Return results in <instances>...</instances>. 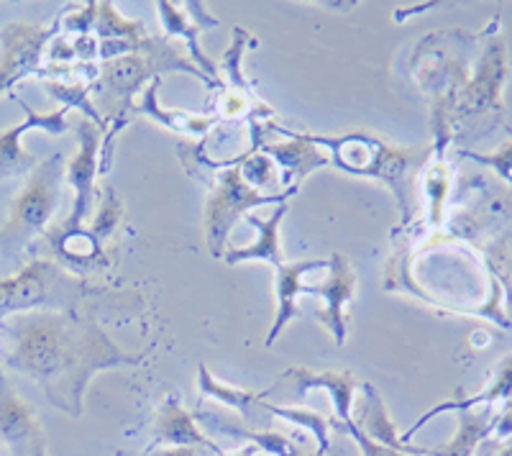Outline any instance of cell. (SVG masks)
Here are the masks:
<instances>
[{
	"mask_svg": "<svg viewBox=\"0 0 512 456\" xmlns=\"http://www.w3.org/2000/svg\"><path fill=\"white\" fill-rule=\"evenodd\" d=\"M0 362L34 380L54 408L80 418L90 380L103 369L141 364L144 354L123 351L75 310H31L0 321Z\"/></svg>",
	"mask_w": 512,
	"mask_h": 456,
	"instance_id": "cell-1",
	"label": "cell"
},
{
	"mask_svg": "<svg viewBox=\"0 0 512 456\" xmlns=\"http://www.w3.org/2000/svg\"><path fill=\"white\" fill-rule=\"evenodd\" d=\"M167 72H185V75L198 77L210 90L223 88L221 82L210 80L205 72L192 65V59L185 57L169 36H149L134 54L103 62L98 67L93 88L103 100V108L111 121L126 126L134 111V93H139L152 80H162Z\"/></svg>",
	"mask_w": 512,
	"mask_h": 456,
	"instance_id": "cell-2",
	"label": "cell"
},
{
	"mask_svg": "<svg viewBox=\"0 0 512 456\" xmlns=\"http://www.w3.org/2000/svg\"><path fill=\"white\" fill-rule=\"evenodd\" d=\"M479 36L464 31L433 34L418 44L413 75L433 98V154H443L454 136V108L469 82V49Z\"/></svg>",
	"mask_w": 512,
	"mask_h": 456,
	"instance_id": "cell-3",
	"label": "cell"
},
{
	"mask_svg": "<svg viewBox=\"0 0 512 456\" xmlns=\"http://www.w3.org/2000/svg\"><path fill=\"white\" fill-rule=\"evenodd\" d=\"M303 136L318 149H328L331 162L336 164L338 170L384 182L397 198V205H400L405 221H410V216H413L410 177L415 175L418 167H423L431 159V152L392 147V144H384V141L367 134V131H351V134L344 136Z\"/></svg>",
	"mask_w": 512,
	"mask_h": 456,
	"instance_id": "cell-4",
	"label": "cell"
},
{
	"mask_svg": "<svg viewBox=\"0 0 512 456\" xmlns=\"http://www.w3.org/2000/svg\"><path fill=\"white\" fill-rule=\"evenodd\" d=\"M93 287L62 267L57 259H34L18 275L0 280V321L31 310L72 313Z\"/></svg>",
	"mask_w": 512,
	"mask_h": 456,
	"instance_id": "cell-5",
	"label": "cell"
},
{
	"mask_svg": "<svg viewBox=\"0 0 512 456\" xmlns=\"http://www.w3.org/2000/svg\"><path fill=\"white\" fill-rule=\"evenodd\" d=\"M62 162L64 154L57 152L54 157L36 164V170L31 172L21 195L13 200L11 216L0 226V249L3 252L24 249L52 221L54 211H57L59 193H62Z\"/></svg>",
	"mask_w": 512,
	"mask_h": 456,
	"instance_id": "cell-6",
	"label": "cell"
},
{
	"mask_svg": "<svg viewBox=\"0 0 512 456\" xmlns=\"http://www.w3.org/2000/svg\"><path fill=\"white\" fill-rule=\"evenodd\" d=\"M210 170H218L216 190L205 205V241L213 259H223L226 254V241L231 236V228L236 226L241 216L259 205H282L292 195H262L251 188L244 180L236 164H213L205 159Z\"/></svg>",
	"mask_w": 512,
	"mask_h": 456,
	"instance_id": "cell-7",
	"label": "cell"
},
{
	"mask_svg": "<svg viewBox=\"0 0 512 456\" xmlns=\"http://www.w3.org/2000/svg\"><path fill=\"white\" fill-rule=\"evenodd\" d=\"M497 24H500V18H495L482 34V54H479L474 72L469 75L466 88L461 90L459 100H456L454 126L459 121H469V118H500L505 113L502 93H505V82L510 75V62H507V44Z\"/></svg>",
	"mask_w": 512,
	"mask_h": 456,
	"instance_id": "cell-8",
	"label": "cell"
},
{
	"mask_svg": "<svg viewBox=\"0 0 512 456\" xmlns=\"http://www.w3.org/2000/svg\"><path fill=\"white\" fill-rule=\"evenodd\" d=\"M59 34H62L59 18L54 26H34L24 21L3 26L0 31V95L8 93L24 77L39 75L47 44Z\"/></svg>",
	"mask_w": 512,
	"mask_h": 456,
	"instance_id": "cell-9",
	"label": "cell"
},
{
	"mask_svg": "<svg viewBox=\"0 0 512 456\" xmlns=\"http://www.w3.org/2000/svg\"><path fill=\"white\" fill-rule=\"evenodd\" d=\"M0 456H47V439L34 410L0 372Z\"/></svg>",
	"mask_w": 512,
	"mask_h": 456,
	"instance_id": "cell-10",
	"label": "cell"
},
{
	"mask_svg": "<svg viewBox=\"0 0 512 456\" xmlns=\"http://www.w3.org/2000/svg\"><path fill=\"white\" fill-rule=\"evenodd\" d=\"M274 131L287 136V141H282V144L264 141L262 118H251V139H254L256 147L262 149L267 157H272V162L277 164V170L282 172L280 177H282V188L285 190H297L300 185H303V180L310 175V172L331 164V159H328L326 154H320V149L315 147V144H310L303 134L282 129V126H274Z\"/></svg>",
	"mask_w": 512,
	"mask_h": 456,
	"instance_id": "cell-11",
	"label": "cell"
},
{
	"mask_svg": "<svg viewBox=\"0 0 512 456\" xmlns=\"http://www.w3.org/2000/svg\"><path fill=\"white\" fill-rule=\"evenodd\" d=\"M77 141L80 152L72 157L67 167V180L75 188V208L72 216L62 223L64 228H85V218L95 205V177L100 175V141H103V129L90 118H77L75 121Z\"/></svg>",
	"mask_w": 512,
	"mask_h": 456,
	"instance_id": "cell-12",
	"label": "cell"
},
{
	"mask_svg": "<svg viewBox=\"0 0 512 456\" xmlns=\"http://www.w3.org/2000/svg\"><path fill=\"white\" fill-rule=\"evenodd\" d=\"M18 106L24 108L26 113L24 123H18V126H13V129L8 131H0V180H11V177H21L26 175V172L36 170V157L24 152V147H21L24 134L39 129L47 131V134L59 136L70 129L67 111H64V108L52 113H36L29 103H24V100H18Z\"/></svg>",
	"mask_w": 512,
	"mask_h": 456,
	"instance_id": "cell-13",
	"label": "cell"
},
{
	"mask_svg": "<svg viewBox=\"0 0 512 456\" xmlns=\"http://www.w3.org/2000/svg\"><path fill=\"white\" fill-rule=\"evenodd\" d=\"M315 387H320V390H326L331 395L333 408H336L338 416V426L354 421V392L359 387V382H356V377L351 372H313V369L292 367L269 390H272V395L274 392L287 390V395L292 400H297L305 398Z\"/></svg>",
	"mask_w": 512,
	"mask_h": 456,
	"instance_id": "cell-14",
	"label": "cell"
},
{
	"mask_svg": "<svg viewBox=\"0 0 512 456\" xmlns=\"http://www.w3.org/2000/svg\"><path fill=\"white\" fill-rule=\"evenodd\" d=\"M356 290V275L351 269L349 259L344 254H333L328 259V280L318 282V285H308L303 282V295H315V298L326 300V310L320 313V321L333 334V341L338 346L346 344V313L344 308L354 300Z\"/></svg>",
	"mask_w": 512,
	"mask_h": 456,
	"instance_id": "cell-15",
	"label": "cell"
},
{
	"mask_svg": "<svg viewBox=\"0 0 512 456\" xmlns=\"http://www.w3.org/2000/svg\"><path fill=\"white\" fill-rule=\"evenodd\" d=\"M187 8L175 6V3H167V0H159L157 11L159 18H162L164 31L167 36H182L187 41V52H190L192 65L198 67L200 72L210 77V80H218V65L210 57H205L203 49L198 44V34L200 31L216 29L218 18H213L208 13V8L203 3H185ZM221 82V80H218Z\"/></svg>",
	"mask_w": 512,
	"mask_h": 456,
	"instance_id": "cell-16",
	"label": "cell"
},
{
	"mask_svg": "<svg viewBox=\"0 0 512 456\" xmlns=\"http://www.w3.org/2000/svg\"><path fill=\"white\" fill-rule=\"evenodd\" d=\"M154 441L167 446H198V449L221 454V446L203 436L192 413L182 408L180 395H164L159 403L157 416H154Z\"/></svg>",
	"mask_w": 512,
	"mask_h": 456,
	"instance_id": "cell-17",
	"label": "cell"
},
{
	"mask_svg": "<svg viewBox=\"0 0 512 456\" xmlns=\"http://www.w3.org/2000/svg\"><path fill=\"white\" fill-rule=\"evenodd\" d=\"M510 398H512V354H507V357L502 359L495 369H492V377H489V382L484 390H479L477 395H472V398H456V400H446V403L436 405V408L428 410L423 418H418V421H415L408 431L402 433L400 439H402V444H410V439H413L415 433H418L428 421H433L436 416H441V413H451V410H454V413H459V410L482 408V405H492V408H495L497 403H507Z\"/></svg>",
	"mask_w": 512,
	"mask_h": 456,
	"instance_id": "cell-18",
	"label": "cell"
},
{
	"mask_svg": "<svg viewBox=\"0 0 512 456\" xmlns=\"http://www.w3.org/2000/svg\"><path fill=\"white\" fill-rule=\"evenodd\" d=\"M277 269V316H274L272 328H269L267 346H272L277 341V336L285 331L287 323L292 318H297V295H303V277L320 272V269H328V259H300V262L292 264H280Z\"/></svg>",
	"mask_w": 512,
	"mask_h": 456,
	"instance_id": "cell-19",
	"label": "cell"
},
{
	"mask_svg": "<svg viewBox=\"0 0 512 456\" xmlns=\"http://www.w3.org/2000/svg\"><path fill=\"white\" fill-rule=\"evenodd\" d=\"M356 426L367 433L374 444H382L387 449L402 451V454L413 456H431V449H418V446L402 444V439L397 436L395 423H392L390 413H387V405L379 398V392L374 390L369 382L361 385V403H359V418H354Z\"/></svg>",
	"mask_w": 512,
	"mask_h": 456,
	"instance_id": "cell-20",
	"label": "cell"
},
{
	"mask_svg": "<svg viewBox=\"0 0 512 456\" xmlns=\"http://www.w3.org/2000/svg\"><path fill=\"white\" fill-rule=\"evenodd\" d=\"M49 244H52L57 262L72 275H82L93 267H103V246L95 241L88 228H54L49 231Z\"/></svg>",
	"mask_w": 512,
	"mask_h": 456,
	"instance_id": "cell-21",
	"label": "cell"
},
{
	"mask_svg": "<svg viewBox=\"0 0 512 456\" xmlns=\"http://www.w3.org/2000/svg\"><path fill=\"white\" fill-rule=\"evenodd\" d=\"M287 203L277 205L274 213L269 218H256L249 216L246 221L259 231L256 234V241L249 246H241V249H231V252L223 254L228 264H239V262H267L272 267H280L285 264V254H282L280 246V226L285 221Z\"/></svg>",
	"mask_w": 512,
	"mask_h": 456,
	"instance_id": "cell-22",
	"label": "cell"
},
{
	"mask_svg": "<svg viewBox=\"0 0 512 456\" xmlns=\"http://www.w3.org/2000/svg\"><path fill=\"white\" fill-rule=\"evenodd\" d=\"M497 413L492 405H482V408L459 410V428L456 436L448 441L446 446L431 449V456H477L479 446L489 439V433L497 423Z\"/></svg>",
	"mask_w": 512,
	"mask_h": 456,
	"instance_id": "cell-23",
	"label": "cell"
},
{
	"mask_svg": "<svg viewBox=\"0 0 512 456\" xmlns=\"http://www.w3.org/2000/svg\"><path fill=\"white\" fill-rule=\"evenodd\" d=\"M159 82L162 80H152L149 85H146L144 98H141L139 106L134 103L131 116H146V118H152V121H157L159 126H164V129L182 131V134H192V136L208 134L216 123H221V116H218V113H213V116H195V113H185V111H164V108L157 103Z\"/></svg>",
	"mask_w": 512,
	"mask_h": 456,
	"instance_id": "cell-24",
	"label": "cell"
},
{
	"mask_svg": "<svg viewBox=\"0 0 512 456\" xmlns=\"http://www.w3.org/2000/svg\"><path fill=\"white\" fill-rule=\"evenodd\" d=\"M198 390H200V398H213L218 403H226L231 408H236L244 416V421H256V418H264L269 416L267 413V398L272 395V390H262V392H249V390H239V387H231V385H223L218 382L216 377L210 375L208 367L200 364L198 367Z\"/></svg>",
	"mask_w": 512,
	"mask_h": 456,
	"instance_id": "cell-25",
	"label": "cell"
},
{
	"mask_svg": "<svg viewBox=\"0 0 512 456\" xmlns=\"http://www.w3.org/2000/svg\"><path fill=\"white\" fill-rule=\"evenodd\" d=\"M200 421H203L205 426H210L213 431H218V433H228V436H241V439H246L249 444L259 446V449L267 451V454H272V456H323V451H315V454H310V451L300 449L295 441L287 439V436H282V433L231 428V426H226V423H221V421H213L208 413H205V416H200Z\"/></svg>",
	"mask_w": 512,
	"mask_h": 456,
	"instance_id": "cell-26",
	"label": "cell"
},
{
	"mask_svg": "<svg viewBox=\"0 0 512 456\" xmlns=\"http://www.w3.org/2000/svg\"><path fill=\"white\" fill-rule=\"evenodd\" d=\"M90 85L93 82L88 80H47L44 82V88L49 90V95L52 98H57L59 103H62L64 111H82V116L90 118L93 123H98L100 129H108V121H105L103 116H100L98 111H95V106L90 103Z\"/></svg>",
	"mask_w": 512,
	"mask_h": 456,
	"instance_id": "cell-27",
	"label": "cell"
},
{
	"mask_svg": "<svg viewBox=\"0 0 512 456\" xmlns=\"http://www.w3.org/2000/svg\"><path fill=\"white\" fill-rule=\"evenodd\" d=\"M448 190H451V167L443 154H433L431 164L425 167V195H428V223L433 228L441 226L443 205H446Z\"/></svg>",
	"mask_w": 512,
	"mask_h": 456,
	"instance_id": "cell-28",
	"label": "cell"
},
{
	"mask_svg": "<svg viewBox=\"0 0 512 456\" xmlns=\"http://www.w3.org/2000/svg\"><path fill=\"white\" fill-rule=\"evenodd\" d=\"M254 44H256L254 36H251L244 26H236V29H233L231 47H228V52L223 54L221 59V70H226L228 85H231V88L226 90H233V93H241V95H251V98H254V93H251L249 80H246L244 72H241V59H244L246 49L254 47Z\"/></svg>",
	"mask_w": 512,
	"mask_h": 456,
	"instance_id": "cell-29",
	"label": "cell"
},
{
	"mask_svg": "<svg viewBox=\"0 0 512 456\" xmlns=\"http://www.w3.org/2000/svg\"><path fill=\"white\" fill-rule=\"evenodd\" d=\"M121 218H123L121 198H118L116 190L113 188H105L103 200H100V205H98V216H95L93 226H90L88 231L95 236V241L103 246L105 241L116 234V228L121 226Z\"/></svg>",
	"mask_w": 512,
	"mask_h": 456,
	"instance_id": "cell-30",
	"label": "cell"
},
{
	"mask_svg": "<svg viewBox=\"0 0 512 456\" xmlns=\"http://www.w3.org/2000/svg\"><path fill=\"white\" fill-rule=\"evenodd\" d=\"M267 413L274 418H282V421H290L295 426L308 428L315 436V441L320 444V451L328 446V421L318 413H310V410L300 408H280V405H267Z\"/></svg>",
	"mask_w": 512,
	"mask_h": 456,
	"instance_id": "cell-31",
	"label": "cell"
},
{
	"mask_svg": "<svg viewBox=\"0 0 512 456\" xmlns=\"http://www.w3.org/2000/svg\"><path fill=\"white\" fill-rule=\"evenodd\" d=\"M464 159H472V162L482 164V167H489V170H495L502 180L507 182L512 188V131H510V141L502 144L497 152L492 154H479V152H459Z\"/></svg>",
	"mask_w": 512,
	"mask_h": 456,
	"instance_id": "cell-32",
	"label": "cell"
},
{
	"mask_svg": "<svg viewBox=\"0 0 512 456\" xmlns=\"http://www.w3.org/2000/svg\"><path fill=\"white\" fill-rule=\"evenodd\" d=\"M59 24H62V31H67V34H75V36L95 34V24H98V3L90 0L88 6L82 8V11H75L72 16L59 18Z\"/></svg>",
	"mask_w": 512,
	"mask_h": 456,
	"instance_id": "cell-33",
	"label": "cell"
},
{
	"mask_svg": "<svg viewBox=\"0 0 512 456\" xmlns=\"http://www.w3.org/2000/svg\"><path fill=\"white\" fill-rule=\"evenodd\" d=\"M346 431V436H351V439L356 441V446H359L361 456H413V454H402V451H395V449H387V446L382 444H374L372 439H369L367 433L361 431L359 426H356V421H349L341 426Z\"/></svg>",
	"mask_w": 512,
	"mask_h": 456,
	"instance_id": "cell-34",
	"label": "cell"
},
{
	"mask_svg": "<svg viewBox=\"0 0 512 456\" xmlns=\"http://www.w3.org/2000/svg\"><path fill=\"white\" fill-rule=\"evenodd\" d=\"M507 436H512V398L507 400L505 408H502V413L497 416V423H495V428H492V433H489L487 441H502V439H507Z\"/></svg>",
	"mask_w": 512,
	"mask_h": 456,
	"instance_id": "cell-35",
	"label": "cell"
},
{
	"mask_svg": "<svg viewBox=\"0 0 512 456\" xmlns=\"http://www.w3.org/2000/svg\"><path fill=\"white\" fill-rule=\"evenodd\" d=\"M479 449H482L484 456H512V436L502 441H484Z\"/></svg>",
	"mask_w": 512,
	"mask_h": 456,
	"instance_id": "cell-36",
	"label": "cell"
},
{
	"mask_svg": "<svg viewBox=\"0 0 512 456\" xmlns=\"http://www.w3.org/2000/svg\"><path fill=\"white\" fill-rule=\"evenodd\" d=\"M157 456H200L198 446H169V449L159 451Z\"/></svg>",
	"mask_w": 512,
	"mask_h": 456,
	"instance_id": "cell-37",
	"label": "cell"
},
{
	"mask_svg": "<svg viewBox=\"0 0 512 456\" xmlns=\"http://www.w3.org/2000/svg\"><path fill=\"white\" fill-rule=\"evenodd\" d=\"M256 454H259V446H254V444H246L244 449L233 451V454H226V456H256Z\"/></svg>",
	"mask_w": 512,
	"mask_h": 456,
	"instance_id": "cell-38",
	"label": "cell"
}]
</instances>
